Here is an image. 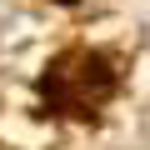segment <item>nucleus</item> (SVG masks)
Listing matches in <instances>:
<instances>
[{
  "mask_svg": "<svg viewBox=\"0 0 150 150\" xmlns=\"http://www.w3.org/2000/svg\"><path fill=\"white\" fill-rule=\"evenodd\" d=\"M40 95L50 110L60 115H95L110 95H115V70L105 55L95 50H65L60 60H50V70L40 75Z\"/></svg>",
  "mask_w": 150,
  "mask_h": 150,
  "instance_id": "f257e3e1",
  "label": "nucleus"
},
{
  "mask_svg": "<svg viewBox=\"0 0 150 150\" xmlns=\"http://www.w3.org/2000/svg\"><path fill=\"white\" fill-rule=\"evenodd\" d=\"M60 5H75V0H60Z\"/></svg>",
  "mask_w": 150,
  "mask_h": 150,
  "instance_id": "f03ea898",
  "label": "nucleus"
}]
</instances>
